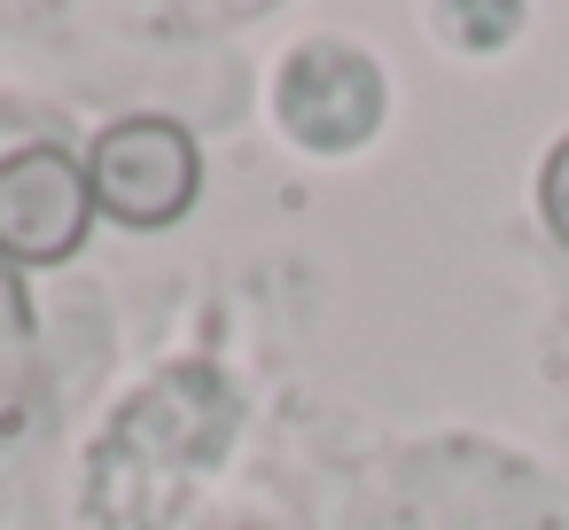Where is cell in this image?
<instances>
[{
	"label": "cell",
	"instance_id": "cell-2",
	"mask_svg": "<svg viewBox=\"0 0 569 530\" xmlns=\"http://www.w3.org/2000/svg\"><path fill=\"white\" fill-rule=\"evenodd\" d=\"M382 126V71L351 40H305L281 63V133L312 157H343Z\"/></svg>",
	"mask_w": 569,
	"mask_h": 530
},
{
	"label": "cell",
	"instance_id": "cell-4",
	"mask_svg": "<svg viewBox=\"0 0 569 530\" xmlns=\"http://www.w3.org/2000/svg\"><path fill=\"white\" fill-rule=\"evenodd\" d=\"M538 219H546L553 242L569 250V133L553 141V157H546V172H538Z\"/></svg>",
	"mask_w": 569,
	"mask_h": 530
},
{
	"label": "cell",
	"instance_id": "cell-1",
	"mask_svg": "<svg viewBox=\"0 0 569 530\" xmlns=\"http://www.w3.org/2000/svg\"><path fill=\"white\" fill-rule=\"evenodd\" d=\"M87 188H94V211L133 227V234H157L172 227L196 188H203V157H196V133L172 126V118H118L94 133L87 149Z\"/></svg>",
	"mask_w": 569,
	"mask_h": 530
},
{
	"label": "cell",
	"instance_id": "cell-3",
	"mask_svg": "<svg viewBox=\"0 0 569 530\" xmlns=\"http://www.w3.org/2000/svg\"><path fill=\"white\" fill-rule=\"evenodd\" d=\"M94 227V188L87 157L32 141L17 157H0V258L9 266H63Z\"/></svg>",
	"mask_w": 569,
	"mask_h": 530
}]
</instances>
